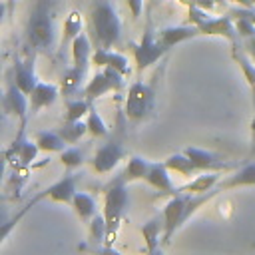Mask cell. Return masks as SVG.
<instances>
[{
    "label": "cell",
    "instance_id": "1",
    "mask_svg": "<svg viewBox=\"0 0 255 255\" xmlns=\"http://www.w3.org/2000/svg\"><path fill=\"white\" fill-rule=\"evenodd\" d=\"M28 44L42 54H50L56 46L58 30H56V10L54 0H38L34 10L30 12V20L26 26Z\"/></svg>",
    "mask_w": 255,
    "mask_h": 255
},
{
    "label": "cell",
    "instance_id": "2",
    "mask_svg": "<svg viewBox=\"0 0 255 255\" xmlns=\"http://www.w3.org/2000/svg\"><path fill=\"white\" fill-rule=\"evenodd\" d=\"M90 22L98 48H114L122 36V20L108 0H94L90 8Z\"/></svg>",
    "mask_w": 255,
    "mask_h": 255
},
{
    "label": "cell",
    "instance_id": "3",
    "mask_svg": "<svg viewBox=\"0 0 255 255\" xmlns=\"http://www.w3.org/2000/svg\"><path fill=\"white\" fill-rule=\"evenodd\" d=\"M128 205H129L128 183L122 181L120 177H116L104 193V217H106V225H108V241L116 239Z\"/></svg>",
    "mask_w": 255,
    "mask_h": 255
},
{
    "label": "cell",
    "instance_id": "4",
    "mask_svg": "<svg viewBox=\"0 0 255 255\" xmlns=\"http://www.w3.org/2000/svg\"><path fill=\"white\" fill-rule=\"evenodd\" d=\"M189 22L195 24L199 28V32L205 34V36H219V38H225L229 42H237L239 40L235 22L231 20L229 14H225V16L223 14L221 16H209V10L189 4Z\"/></svg>",
    "mask_w": 255,
    "mask_h": 255
},
{
    "label": "cell",
    "instance_id": "5",
    "mask_svg": "<svg viewBox=\"0 0 255 255\" xmlns=\"http://www.w3.org/2000/svg\"><path fill=\"white\" fill-rule=\"evenodd\" d=\"M153 108V90L143 82H133L126 96V118L129 122H141Z\"/></svg>",
    "mask_w": 255,
    "mask_h": 255
},
{
    "label": "cell",
    "instance_id": "6",
    "mask_svg": "<svg viewBox=\"0 0 255 255\" xmlns=\"http://www.w3.org/2000/svg\"><path fill=\"white\" fill-rule=\"evenodd\" d=\"M124 78L126 76L122 72H118L116 68L104 66L102 72L94 74L88 80V84L82 88V94H84V98H88L90 102H94V100L106 96L108 92H120L124 88Z\"/></svg>",
    "mask_w": 255,
    "mask_h": 255
},
{
    "label": "cell",
    "instance_id": "7",
    "mask_svg": "<svg viewBox=\"0 0 255 255\" xmlns=\"http://www.w3.org/2000/svg\"><path fill=\"white\" fill-rule=\"evenodd\" d=\"M189 193H175L163 207V241H169L171 235L189 219L187 215Z\"/></svg>",
    "mask_w": 255,
    "mask_h": 255
},
{
    "label": "cell",
    "instance_id": "8",
    "mask_svg": "<svg viewBox=\"0 0 255 255\" xmlns=\"http://www.w3.org/2000/svg\"><path fill=\"white\" fill-rule=\"evenodd\" d=\"M163 54H165V50L157 40V32H153L151 26H147L143 36H141V40H139V44L133 46V58H135L137 70L143 72L145 68L155 64Z\"/></svg>",
    "mask_w": 255,
    "mask_h": 255
},
{
    "label": "cell",
    "instance_id": "9",
    "mask_svg": "<svg viewBox=\"0 0 255 255\" xmlns=\"http://www.w3.org/2000/svg\"><path fill=\"white\" fill-rule=\"evenodd\" d=\"M126 155V149L120 139H110L104 145L96 149V153L90 159V165L96 173H110Z\"/></svg>",
    "mask_w": 255,
    "mask_h": 255
},
{
    "label": "cell",
    "instance_id": "10",
    "mask_svg": "<svg viewBox=\"0 0 255 255\" xmlns=\"http://www.w3.org/2000/svg\"><path fill=\"white\" fill-rule=\"evenodd\" d=\"M74 195H76V175L74 173H68L62 179H58L56 183H52L50 187H46L34 201L46 197V199L56 201V203H72Z\"/></svg>",
    "mask_w": 255,
    "mask_h": 255
},
{
    "label": "cell",
    "instance_id": "11",
    "mask_svg": "<svg viewBox=\"0 0 255 255\" xmlns=\"http://www.w3.org/2000/svg\"><path fill=\"white\" fill-rule=\"evenodd\" d=\"M183 151L195 163V167L199 171H225V169L231 167L225 159H221L219 155H215V153H211L207 149H201V147H185Z\"/></svg>",
    "mask_w": 255,
    "mask_h": 255
},
{
    "label": "cell",
    "instance_id": "12",
    "mask_svg": "<svg viewBox=\"0 0 255 255\" xmlns=\"http://www.w3.org/2000/svg\"><path fill=\"white\" fill-rule=\"evenodd\" d=\"M201 32H199V28L195 24H189V26H167V28L157 32V40L163 46V50L167 52L173 46H177V44H181V42H185L189 38H195Z\"/></svg>",
    "mask_w": 255,
    "mask_h": 255
},
{
    "label": "cell",
    "instance_id": "13",
    "mask_svg": "<svg viewBox=\"0 0 255 255\" xmlns=\"http://www.w3.org/2000/svg\"><path fill=\"white\" fill-rule=\"evenodd\" d=\"M145 181L153 187V189H157L161 195H175L177 193V187L173 185V181H171V175H169V167L161 161H153L151 165H149V171H147V177H145Z\"/></svg>",
    "mask_w": 255,
    "mask_h": 255
},
{
    "label": "cell",
    "instance_id": "14",
    "mask_svg": "<svg viewBox=\"0 0 255 255\" xmlns=\"http://www.w3.org/2000/svg\"><path fill=\"white\" fill-rule=\"evenodd\" d=\"M4 110L8 114L16 116L18 120H26V114H30V98L14 82L8 86V90L4 94Z\"/></svg>",
    "mask_w": 255,
    "mask_h": 255
},
{
    "label": "cell",
    "instance_id": "15",
    "mask_svg": "<svg viewBox=\"0 0 255 255\" xmlns=\"http://www.w3.org/2000/svg\"><path fill=\"white\" fill-rule=\"evenodd\" d=\"M92 64H96L100 68L112 66L118 72H122L124 76H129V72H131V66H129L128 56H124L120 52H114L112 48H96L94 54H92Z\"/></svg>",
    "mask_w": 255,
    "mask_h": 255
},
{
    "label": "cell",
    "instance_id": "16",
    "mask_svg": "<svg viewBox=\"0 0 255 255\" xmlns=\"http://www.w3.org/2000/svg\"><path fill=\"white\" fill-rule=\"evenodd\" d=\"M30 114H38L40 110L52 106L58 98V86L56 84H46V82H38L36 88L30 92Z\"/></svg>",
    "mask_w": 255,
    "mask_h": 255
},
{
    "label": "cell",
    "instance_id": "17",
    "mask_svg": "<svg viewBox=\"0 0 255 255\" xmlns=\"http://www.w3.org/2000/svg\"><path fill=\"white\" fill-rule=\"evenodd\" d=\"M243 185H255V163H247L243 165L241 169L221 177V181L217 183V191L223 193V191H229V189H237V187H243Z\"/></svg>",
    "mask_w": 255,
    "mask_h": 255
},
{
    "label": "cell",
    "instance_id": "18",
    "mask_svg": "<svg viewBox=\"0 0 255 255\" xmlns=\"http://www.w3.org/2000/svg\"><path fill=\"white\" fill-rule=\"evenodd\" d=\"M223 177V171H203L201 175H195L189 183L177 187V193H191V195H197V193H207L211 189L217 187V183L221 181Z\"/></svg>",
    "mask_w": 255,
    "mask_h": 255
},
{
    "label": "cell",
    "instance_id": "19",
    "mask_svg": "<svg viewBox=\"0 0 255 255\" xmlns=\"http://www.w3.org/2000/svg\"><path fill=\"white\" fill-rule=\"evenodd\" d=\"M72 64L76 68H82V70H88V66L92 64V42L88 38L86 32H80L74 40H72Z\"/></svg>",
    "mask_w": 255,
    "mask_h": 255
},
{
    "label": "cell",
    "instance_id": "20",
    "mask_svg": "<svg viewBox=\"0 0 255 255\" xmlns=\"http://www.w3.org/2000/svg\"><path fill=\"white\" fill-rule=\"evenodd\" d=\"M149 165H151V161H147L145 157L131 155L128 159V165L124 167V171L118 177L122 181H126V183H131V181H137V179H145L147 177V171H149Z\"/></svg>",
    "mask_w": 255,
    "mask_h": 255
},
{
    "label": "cell",
    "instance_id": "21",
    "mask_svg": "<svg viewBox=\"0 0 255 255\" xmlns=\"http://www.w3.org/2000/svg\"><path fill=\"white\" fill-rule=\"evenodd\" d=\"M34 141L38 143L40 151L48 153H62L68 147V141L60 135V131H38L34 135Z\"/></svg>",
    "mask_w": 255,
    "mask_h": 255
},
{
    "label": "cell",
    "instance_id": "22",
    "mask_svg": "<svg viewBox=\"0 0 255 255\" xmlns=\"http://www.w3.org/2000/svg\"><path fill=\"white\" fill-rule=\"evenodd\" d=\"M76 211V215L82 219V221H92V217L96 215V199L90 195V193H84V191H76L72 203H70Z\"/></svg>",
    "mask_w": 255,
    "mask_h": 255
},
{
    "label": "cell",
    "instance_id": "23",
    "mask_svg": "<svg viewBox=\"0 0 255 255\" xmlns=\"http://www.w3.org/2000/svg\"><path fill=\"white\" fill-rule=\"evenodd\" d=\"M14 84L24 92V94H28L30 96V92L36 88V84H38V78H36V74H34V66L32 64H16V68H14Z\"/></svg>",
    "mask_w": 255,
    "mask_h": 255
},
{
    "label": "cell",
    "instance_id": "24",
    "mask_svg": "<svg viewBox=\"0 0 255 255\" xmlns=\"http://www.w3.org/2000/svg\"><path fill=\"white\" fill-rule=\"evenodd\" d=\"M163 163L169 167V171H175L177 175H183V177H189V175H193V173H197V171H199V169L195 167V163L185 155V151L169 155Z\"/></svg>",
    "mask_w": 255,
    "mask_h": 255
},
{
    "label": "cell",
    "instance_id": "25",
    "mask_svg": "<svg viewBox=\"0 0 255 255\" xmlns=\"http://www.w3.org/2000/svg\"><path fill=\"white\" fill-rule=\"evenodd\" d=\"M60 135L68 141V145H76L88 131V124L86 120H74V122H64V126L58 129Z\"/></svg>",
    "mask_w": 255,
    "mask_h": 255
},
{
    "label": "cell",
    "instance_id": "26",
    "mask_svg": "<svg viewBox=\"0 0 255 255\" xmlns=\"http://www.w3.org/2000/svg\"><path fill=\"white\" fill-rule=\"evenodd\" d=\"M86 72H88V70H82V68L72 66V68L64 74V78H62V84H60L62 94H64V96H70V94L78 92V90L82 88V84H84Z\"/></svg>",
    "mask_w": 255,
    "mask_h": 255
},
{
    "label": "cell",
    "instance_id": "27",
    "mask_svg": "<svg viewBox=\"0 0 255 255\" xmlns=\"http://www.w3.org/2000/svg\"><path fill=\"white\" fill-rule=\"evenodd\" d=\"M90 110H92V102H90L88 98H82V100H68V102H66L64 122L84 120V116H88Z\"/></svg>",
    "mask_w": 255,
    "mask_h": 255
},
{
    "label": "cell",
    "instance_id": "28",
    "mask_svg": "<svg viewBox=\"0 0 255 255\" xmlns=\"http://www.w3.org/2000/svg\"><path fill=\"white\" fill-rule=\"evenodd\" d=\"M82 26H84L82 16H80L78 12H70V14L66 16V20H64V40H62V46L68 44L70 40H74L80 32H84Z\"/></svg>",
    "mask_w": 255,
    "mask_h": 255
},
{
    "label": "cell",
    "instance_id": "29",
    "mask_svg": "<svg viewBox=\"0 0 255 255\" xmlns=\"http://www.w3.org/2000/svg\"><path fill=\"white\" fill-rule=\"evenodd\" d=\"M86 124H88V131L94 135V137H106L110 133L106 122L102 120V116L96 112V108H92L86 116Z\"/></svg>",
    "mask_w": 255,
    "mask_h": 255
},
{
    "label": "cell",
    "instance_id": "30",
    "mask_svg": "<svg viewBox=\"0 0 255 255\" xmlns=\"http://www.w3.org/2000/svg\"><path fill=\"white\" fill-rule=\"evenodd\" d=\"M161 229H163V219H161V221H159V219H151V221H147V223L141 227V235H143V239H145L149 251L155 249V245H157V241H159V231H161Z\"/></svg>",
    "mask_w": 255,
    "mask_h": 255
},
{
    "label": "cell",
    "instance_id": "31",
    "mask_svg": "<svg viewBox=\"0 0 255 255\" xmlns=\"http://www.w3.org/2000/svg\"><path fill=\"white\" fill-rule=\"evenodd\" d=\"M60 161H62L68 169H74V167H80L86 159H84V151H82L80 147L70 145V147H66V149L60 153Z\"/></svg>",
    "mask_w": 255,
    "mask_h": 255
},
{
    "label": "cell",
    "instance_id": "32",
    "mask_svg": "<svg viewBox=\"0 0 255 255\" xmlns=\"http://www.w3.org/2000/svg\"><path fill=\"white\" fill-rule=\"evenodd\" d=\"M90 239L96 241V243L108 239V225H106L104 213H102V215L96 213V215L92 217V221H90Z\"/></svg>",
    "mask_w": 255,
    "mask_h": 255
},
{
    "label": "cell",
    "instance_id": "33",
    "mask_svg": "<svg viewBox=\"0 0 255 255\" xmlns=\"http://www.w3.org/2000/svg\"><path fill=\"white\" fill-rule=\"evenodd\" d=\"M183 2H191L193 6L205 8V10H213L217 4H225V0H183Z\"/></svg>",
    "mask_w": 255,
    "mask_h": 255
},
{
    "label": "cell",
    "instance_id": "34",
    "mask_svg": "<svg viewBox=\"0 0 255 255\" xmlns=\"http://www.w3.org/2000/svg\"><path fill=\"white\" fill-rule=\"evenodd\" d=\"M128 8L131 12V18L135 20L139 14H141V8H143V0H128Z\"/></svg>",
    "mask_w": 255,
    "mask_h": 255
},
{
    "label": "cell",
    "instance_id": "35",
    "mask_svg": "<svg viewBox=\"0 0 255 255\" xmlns=\"http://www.w3.org/2000/svg\"><path fill=\"white\" fill-rule=\"evenodd\" d=\"M243 48H245V52L251 56V60L255 62V36L243 38Z\"/></svg>",
    "mask_w": 255,
    "mask_h": 255
},
{
    "label": "cell",
    "instance_id": "36",
    "mask_svg": "<svg viewBox=\"0 0 255 255\" xmlns=\"http://www.w3.org/2000/svg\"><path fill=\"white\" fill-rule=\"evenodd\" d=\"M253 94V118H251V155H255V92Z\"/></svg>",
    "mask_w": 255,
    "mask_h": 255
},
{
    "label": "cell",
    "instance_id": "37",
    "mask_svg": "<svg viewBox=\"0 0 255 255\" xmlns=\"http://www.w3.org/2000/svg\"><path fill=\"white\" fill-rule=\"evenodd\" d=\"M231 2H235V4H239V6H245V8H251V6H255L251 0H231Z\"/></svg>",
    "mask_w": 255,
    "mask_h": 255
},
{
    "label": "cell",
    "instance_id": "38",
    "mask_svg": "<svg viewBox=\"0 0 255 255\" xmlns=\"http://www.w3.org/2000/svg\"><path fill=\"white\" fill-rule=\"evenodd\" d=\"M4 2H6V8L12 12V10H14V4H16V0H4Z\"/></svg>",
    "mask_w": 255,
    "mask_h": 255
},
{
    "label": "cell",
    "instance_id": "39",
    "mask_svg": "<svg viewBox=\"0 0 255 255\" xmlns=\"http://www.w3.org/2000/svg\"><path fill=\"white\" fill-rule=\"evenodd\" d=\"M251 2H253V4H255V0H251Z\"/></svg>",
    "mask_w": 255,
    "mask_h": 255
}]
</instances>
